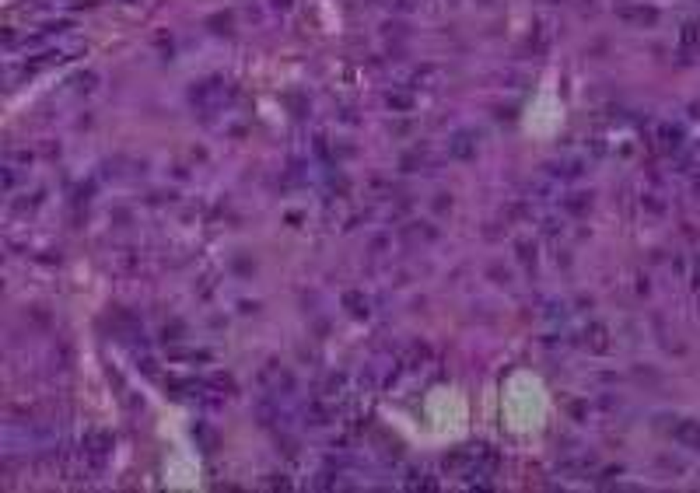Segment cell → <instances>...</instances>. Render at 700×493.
Listing matches in <instances>:
<instances>
[{"label":"cell","instance_id":"cell-1","mask_svg":"<svg viewBox=\"0 0 700 493\" xmlns=\"http://www.w3.org/2000/svg\"><path fill=\"white\" fill-rule=\"evenodd\" d=\"M676 437H679L683 445H690V448H700V423H693V420L679 423V427H676Z\"/></svg>","mask_w":700,"mask_h":493}]
</instances>
